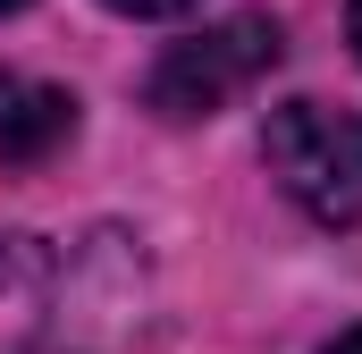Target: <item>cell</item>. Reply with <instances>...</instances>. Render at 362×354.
<instances>
[{"mask_svg": "<svg viewBox=\"0 0 362 354\" xmlns=\"http://www.w3.org/2000/svg\"><path fill=\"white\" fill-rule=\"evenodd\" d=\"M262 161H270V177L320 228H354L362 219V118L354 110H329V101H286V110H270Z\"/></svg>", "mask_w": 362, "mask_h": 354, "instance_id": "obj_1", "label": "cell"}, {"mask_svg": "<svg viewBox=\"0 0 362 354\" xmlns=\"http://www.w3.org/2000/svg\"><path fill=\"white\" fill-rule=\"evenodd\" d=\"M278 51H286L278 17L202 25V34H185V42L160 51V68H152V110H160V118H211V110H228V101H245V93L262 85L278 68Z\"/></svg>", "mask_w": 362, "mask_h": 354, "instance_id": "obj_2", "label": "cell"}, {"mask_svg": "<svg viewBox=\"0 0 362 354\" xmlns=\"http://www.w3.org/2000/svg\"><path fill=\"white\" fill-rule=\"evenodd\" d=\"M51 329V253L34 236H0V354H34Z\"/></svg>", "mask_w": 362, "mask_h": 354, "instance_id": "obj_3", "label": "cell"}, {"mask_svg": "<svg viewBox=\"0 0 362 354\" xmlns=\"http://www.w3.org/2000/svg\"><path fill=\"white\" fill-rule=\"evenodd\" d=\"M76 135V101L34 76H0V161H42Z\"/></svg>", "mask_w": 362, "mask_h": 354, "instance_id": "obj_4", "label": "cell"}, {"mask_svg": "<svg viewBox=\"0 0 362 354\" xmlns=\"http://www.w3.org/2000/svg\"><path fill=\"white\" fill-rule=\"evenodd\" d=\"M110 8H127V17H169V8H185V0H110Z\"/></svg>", "mask_w": 362, "mask_h": 354, "instance_id": "obj_5", "label": "cell"}, {"mask_svg": "<svg viewBox=\"0 0 362 354\" xmlns=\"http://www.w3.org/2000/svg\"><path fill=\"white\" fill-rule=\"evenodd\" d=\"M329 354H362V329H346V338H337V346H329Z\"/></svg>", "mask_w": 362, "mask_h": 354, "instance_id": "obj_6", "label": "cell"}, {"mask_svg": "<svg viewBox=\"0 0 362 354\" xmlns=\"http://www.w3.org/2000/svg\"><path fill=\"white\" fill-rule=\"evenodd\" d=\"M346 25H354V51H362V0H354V8H346Z\"/></svg>", "mask_w": 362, "mask_h": 354, "instance_id": "obj_7", "label": "cell"}, {"mask_svg": "<svg viewBox=\"0 0 362 354\" xmlns=\"http://www.w3.org/2000/svg\"><path fill=\"white\" fill-rule=\"evenodd\" d=\"M8 8H25V0H0V17H8Z\"/></svg>", "mask_w": 362, "mask_h": 354, "instance_id": "obj_8", "label": "cell"}]
</instances>
